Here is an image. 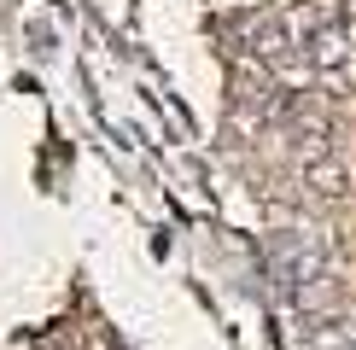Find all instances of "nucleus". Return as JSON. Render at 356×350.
<instances>
[{"mask_svg": "<svg viewBox=\"0 0 356 350\" xmlns=\"http://www.w3.org/2000/svg\"><path fill=\"white\" fill-rule=\"evenodd\" d=\"M309 350H356V315H321L309 333Z\"/></svg>", "mask_w": 356, "mask_h": 350, "instance_id": "obj_1", "label": "nucleus"}]
</instances>
